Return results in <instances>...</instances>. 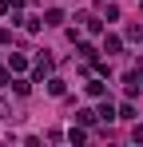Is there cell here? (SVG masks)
Segmentation results:
<instances>
[{"mask_svg": "<svg viewBox=\"0 0 143 147\" xmlns=\"http://www.w3.org/2000/svg\"><path fill=\"white\" fill-rule=\"evenodd\" d=\"M56 72V60L48 56V52H40L36 60H32V80H40V84H48V76Z\"/></svg>", "mask_w": 143, "mask_h": 147, "instance_id": "cell-1", "label": "cell"}, {"mask_svg": "<svg viewBox=\"0 0 143 147\" xmlns=\"http://www.w3.org/2000/svg\"><path fill=\"white\" fill-rule=\"evenodd\" d=\"M127 40H143V28H139V24H131V28H127Z\"/></svg>", "mask_w": 143, "mask_h": 147, "instance_id": "cell-15", "label": "cell"}, {"mask_svg": "<svg viewBox=\"0 0 143 147\" xmlns=\"http://www.w3.org/2000/svg\"><path fill=\"white\" fill-rule=\"evenodd\" d=\"M8 88H12L16 96H28V92H32V80H24V76H16V80H12Z\"/></svg>", "mask_w": 143, "mask_h": 147, "instance_id": "cell-10", "label": "cell"}, {"mask_svg": "<svg viewBox=\"0 0 143 147\" xmlns=\"http://www.w3.org/2000/svg\"><path fill=\"white\" fill-rule=\"evenodd\" d=\"M131 139H135V143H143V127H139V123H135V131H131Z\"/></svg>", "mask_w": 143, "mask_h": 147, "instance_id": "cell-17", "label": "cell"}, {"mask_svg": "<svg viewBox=\"0 0 143 147\" xmlns=\"http://www.w3.org/2000/svg\"><path fill=\"white\" fill-rule=\"evenodd\" d=\"M48 92H52V96H64V92H68V84H64L60 76H48Z\"/></svg>", "mask_w": 143, "mask_h": 147, "instance_id": "cell-11", "label": "cell"}, {"mask_svg": "<svg viewBox=\"0 0 143 147\" xmlns=\"http://www.w3.org/2000/svg\"><path fill=\"white\" fill-rule=\"evenodd\" d=\"M143 72V68H139ZM139 72H127L123 76V88H127V96H139Z\"/></svg>", "mask_w": 143, "mask_h": 147, "instance_id": "cell-6", "label": "cell"}, {"mask_svg": "<svg viewBox=\"0 0 143 147\" xmlns=\"http://www.w3.org/2000/svg\"><path fill=\"white\" fill-rule=\"evenodd\" d=\"M40 28H44V20H40V16H24V32H32V36H36Z\"/></svg>", "mask_w": 143, "mask_h": 147, "instance_id": "cell-12", "label": "cell"}, {"mask_svg": "<svg viewBox=\"0 0 143 147\" xmlns=\"http://www.w3.org/2000/svg\"><path fill=\"white\" fill-rule=\"evenodd\" d=\"M99 119H103V123H111V119H119V107H115V103H111V99H107V96L99 99Z\"/></svg>", "mask_w": 143, "mask_h": 147, "instance_id": "cell-2", "label": "cell"}, {"mask_svg": "<svg viewBox=\"0 0 143 147\" xmlns=\"http://www.w3.org/2000/svg\"><path fill=\"white\" fill-rule=\"evenodd\" d=\"M119 119H135V107L131 103H119Z\"/></svg>", "mask_w": 143, "mask_h": 147, "instance_id": "cell-14", "label": "cell"}, {"mask_svg": "<svg viewBox=\"0 0 143 147\" xmlns=\"http://www.w3.org/2000/svg\"><path fill=\"white\" fill-rule=\"evenodd\" d=\"M95 119H99V111H92V107H80L76 111V123H84V127H92Z\"/></svg>", "mask_w": 143, "mask_h": 147, "instance_id": "cell-8", "label": "cell"}, {"mask_svg": "<svg viewBox=\"0 0 143 147\" xmlns=\"http://www.w3.org/2000/svg\"><path fill=\"white\" fill-rule=\"evenodd\" d=\"M84 139H88V135H84V123H80V127H72V131H68V143H72V147H80Z\"/></svg>", "mask_w": 143, "mask_h": 147, "instance_id": "cell-13", "label": "cell"}, {"mask_svg": "<svg viewBox=\"0 0 143 147\" xmlns=\"http://www.w3.org/2000/svg\"><path fill=\"white\" fill-rule=\"evenodd\" d=\"M8 68H12V72L20 76L24 68H28V56H24V52H12V56H8Z\"/></svg>", "mask_w": 143, "mask_h": 147, "instance_id": "cell-7", "label": "cell"}, {"mask_svg": "<svg viewBox=\"0 0 143 147\" xmlns=\"http://www.w3.org/2000/svg\"><path fill=\"white\" fill-rule=\"evenodd\" d=\"M64 20H68V16H64L60 8H48V12H44V24H52V28H60Z\"/></svg>", "mask_w": 143, "mask_h": 147, "instance_id": "cell-9", "label": "cell"}, {"mask_svg": "<svg viewBox=\"0 0 143 147\" xmlns=\"http://www.w3.org/2000/svg\"><path fill=\"white\" fill-rule=\"evenodd\" d=\"M80 20H84V28H88L92 36H103V20H99V16H92V12H88V16H80Z\"/></svg>", "mask_w": 143, "mask_h": 147, "instance_id": "cell-5", "label": "cell"}, {"mask_svg": "<svg viewBox=\"0 0 143 147\" xmlns=\"http://www.w3.org/2000/svg\"><path fill=\"white\" fill-rule=\"evenodd\" d=\"M84 92H88L92 99H103V96H107V88H103V80H88V84H84Z\"/></svg>", "mask_w": 143, "mask_h": 147, "instance_id": "cell-4", "label": "cell"}, {"mask_svg": "<svg viewBox=\"0 0 143 147\" xmlns=\"http://www.w3.org/2000/svg\"><path fill=\"white\" fill-rule=\"evenodd\" d=\"M12 12V0H0V16H8Z\"/></svg>", "mask_w": 143, "mask_h": 147, "instance_id": "cell-16", "label": "cell"}, {"mask_svg": "<svg viewBox=\"0 0 143 147\" xmlns=\"http://www.w3.org/2000/svg\"><path fill=\"white\" fill-rule=\"evenodd\" d=\"M103 52H107V56H119V52H123V40H119L115 32H103Z\"/></svg>", "mask_w": 143, "mask_h": 147, "instance_id": "cell-3", "label": "cell"}]
</instances>
